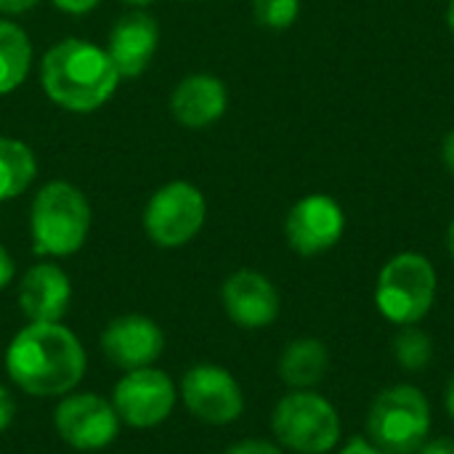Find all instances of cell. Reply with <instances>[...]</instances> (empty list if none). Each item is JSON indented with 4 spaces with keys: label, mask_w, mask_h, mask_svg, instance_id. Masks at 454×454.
Returning a JSON list of instances; mask_svg holds the SVG:
<instances>
[{
    "label": "cell",
    "mask_w": 454,
    "mask_h": 454,
    "mask_svg": "<svg viewBox=\"0 0 454 454\" xmlns=\"http://www.w3.org/2000/svg\"><path fill=\"white\" fill-rule=\"evenodd\" d=\"M181 399L207 426H229L245 410V394L237 378L218 364H194L181 380Z\"/></svg>",
    "instance_id": "30bf717a"
},
{
    "label": "cell",
    "mask_w": 454,
    "mask_h": 454,
    "mask_svg": "<svg viewBox=\"0 0 454 454\" xmlns=\"http://www.w3.org/2000/svg\"><path fill=\"white\" fill-rule=\"evenodd\" d=\"M85 351L61 322H29L5 351V372L19 391L37 399L72 394L85 375Z\"/></svg>",
    "instance_id": "6da1fadb"
},
{
    "label": "cell",
    "mask_w": 454,
    "mask_h": 454,
    "mask_svg": "<svg viewBox=\"0 0 454 454\" xmlns=\"http://www.w3.org/2000/svg\"><path fill=\"white\" fill-rule=\"evenodd\" d=\"M207 202L189 181L160 186L144 207V231L157 247H184L205 226Z\"/></svg>",
    "instance_id": "52a82bcc"
},
{
    "label": "cell",
    "mask_w": 454,
    "mask_h": 454,
    "mask_svg": "<svg viewBox=\"0 0 454 454\" xmlns=\"http://www.w3.org/2000/svg\"><path fill=\"white\" fill-rule=\"evenodd\" d=\"M176 386L170 375L157 367H141L125 372L112 394V407L120 423L130 428H154L165 423L176 407Z\"/></svg>",
    "instance_id": "ba28073f"
},
{
    "label": "cell",
    "mask_w": 454,
    "mask_h": 454,
    "mask_svg": "<svg viewBox=\"0 0 454 454\" xmlns=\"http://www.w3.org/2000/svg\"><path fill=\"white\" fill-rule=\"evenodd\" d=\"M436 287V269L426 255L399 253L380 269L375 285V306L391 325H418L434 309Z\"/></svg>",
    "instance_id": "5b68a950"
},
{
    "label": "cell",
    "mask_w": 454,
    "mask_h": 454,
    "mask_svg": "<svg viewBox=\"0 0 454 454\" xmlns=\"http://www.w3.org/2000/svg\"><path fill=\"white\" fill-rule=\"evenodd\" d=\"M343 231H346L343 207L327 194H309L298 200L285 221L287 245L303 258H314L333 250L340 242Z\"/></svg>",
    "instance_id": "8fae6325"
},
{
    "label": "cell",
    "mask_w": 454,
    "mask_h": 454,
    "mask_svg": "<svg viewBox=\"0 0 454 454\" xmlns=\"http://www.w3.org/2000/svg\"><path fill=\"white\" fill-rule=\"evenodd\" d=\"M37 176V160L29 144L0 136V202L21 197Z\"/></svg>",
    "instance_id": "d6986e66"
},
{
    "label": "cell",
    "mask_w": 454,
    "mask_h": 454,
    "mask_svg": "<svg viewBox=\"0 0 454 454\" xmlns=\"http://www.w3.org/2000/svg\"><path fill=\"white\" fill-rule=\"evenodd\" d=\"M394 356L407 372H423L434 362V340L418 325H407L394 338Z\"/></svg>",
    "instance_id": "ffe728a7"
},
{
    "label": "cell",
    "mask_w": 454,
    "mask_h": 454,
    "mask_svg": "<svg viewBox=\"0 0 454 454\" xmlns=\"http://www.w3.org/2000/svg\"><path fill=\"white\" fill-rule=\"evenodd\" d=\"M16 415V402L11 396V391L5 386H0V431H5L13 423Z\"/></svg>",
    "instance_id": "cb8c5ba5"
},
{
    "label": "cell",
    "mask_w": 454,
    "mask_h": 454,
    "mask_svg": "<svg viewBox=\"0 0 454 454\" xmlns=\"http://www.w3.org/2000/svg\"><path fill=\"white\" fill-rule=\"evenodd\" d=\"M431 404L415 386L380 391L367 412V439L386 454H418L431 436Z\"/></svg>",
    "instance_id": "277c9868"
},
{
    "label": "cell",
    "mask_w": 454,
    "mask_h": 454,
    "mask_svg": "<svg viewBox=\"0 0 454 454\" xmlns=\"http://www.w3.org/2000/svg\"><path fill=\"white\" fill-rule=\"evenodd\" d=\"M120 72L106 48L85 37H64L53 43L40 64L45 96L74 114L101 109L120 85Z\"/></svg>",
    "instance_id": "7a4b0ae2"
},
{
    "label": "cell",
    "mask_w": 454,
    "mask_h": 454,
    "mask_svg": "<svg viewBox=\"0 0 454 454\" xmlns=\"http://www.w3.org/2000/svg\"><path fill=\"white\" fill-rule=\"evenodd\" d=\"M53 8H59L61 13H69V16H82V13H90L93 8L101 5V0H51Z\"/></svg>",
    "instance_id": "603a6c76"
},
{
    "label": "cell",
    "mask_w": 454,
    "mask_h": 454,
    "mask_svg": "<svg viewBox=\"0 0 454 454\" xmlns=\"http://www.w3.org/2000/svg\"><path fill=\"white\" fill-rule=\"evenodd\" d=\"M338 454H386V452H380V450H378L367 436H354V439H351V442H348V444H346V447H343Z\"/></svg>",
    "instance_id": "d4e9b609"
},
{
    "label": "cell",
    "mask_w": 454,
    "mask_h": 454,
    "mask_svg": "<svg viewBox=\"0 0 454 454\" xmlns=\"http://www.w3.org/2000/svg\"><path fill=\"white\" fill-rule=\"evenodd\" d=\"M330 370V351L317 338H298L285 346L279 356V378L293 391H309L325 380Z\"/></svg>",
    "instance_id": "e0dca14e"
},
{
    "label": "cell",
    "mask_w": 454,
    "mask_h": 454,
    "mask_svg": "<svg viewBox=\"0 0 454 454\" xmlns=\"http://www.w3.org/2000/svg\"><path fill=\"white\" fill-rule=\"evenodd\" d=\"M122 5H128V8H136V11H144L146 5H152L154 0H120Z\"/></svg>",
    "instance_id": "4dcf8cb0"
},
{
    "label": "cell",
    "mask_w": 454,
    "mask_h": 454,
    "mask_svg": "<svg viewBox=\"0 0 454 454\" xmlns=\"http://www.w3.org/2000/svg\"><path fill=\"white\" fill-rule=\"evenodd\" d=\"M418 454H454V439L450 436H436V439H428L420 452Z\"/></svg>",
    "instance_id": "484cf974"
},
{
    "label": "cell",
    "mask_w": 454,
    "mask_h": 454,
    "mask_svg": "<svg viewBox=\"0 0 454 454\" xmlns=\"http://www.w3.org/2000/svg\"><path fill=\"white\" fill-rule=\"evenodd\" d=\"M53 426L61 442L80 452L104 450L120 434V418L112 402L88 391L64 396L56 407Z\"/></svg>",
    "instance_id": "9c48e42d"
},
{
    "label": "cell",
    "mask_w": 454,
    "mask_h": 454,
    "mask_svg": "<svg viewBox=\"0 0 454 454\" xmlns=\"http://www.w3.org/2000/svg\"><path fill=\"white\" fill-rule=\"evenodd\" d=\"M442 160L447 165V170L454 176V130H450L444 136V144H442Z\"/></svg>",
    "instance_id": "f1b7e54d"
},
{
    "label": "cell",
    "mask_w": 454,
    "mask_h": 454,
    "mask_svg": "<svg viewBox=\"0 0 454 454\" xmlns=\"http://www.w3.org/2000/svg\"><path fill=\"white\" fill-rule=\"evenodd\" d=\"M32 43L29 35L8 19H0V96L13 93L29 74Z\"/></svg>",
    "instance_id": "ac0fdd59"
},
{
    "label": "cell",
    "mask_w": 454,
    "mask_h": 454,
    "mask_svg": "<svg viewBox=\"0 0 454 454\" xmlns=\"http://www.w3.org/2000/svg\"><path fill=\"white\" fill-rule=\"evenodd\" d=\"M223 454H282V450L266 439H245V442L231 444Z\"/></svg>",
    "instance_id": "7402d4cb"
},
{
    "label": "cell",
    "mask_w": 454,
    "mask_h": 454,
    "mask_svg": "<svg viewBox=\"0 0 454 454\" xmlns=\"http://www.w3.org/2000/svg\"><path fill=\"white\" fill-rule=\"evenodd\" d=\"M40 0H0V13L3 16H16V13H27L37 5Z\"/></svg>",
    "instance_id": "83f0119b"
},
{
    "label": "cell",
    "mask_w": 454,
    "mask_h": 454,
    "mask_svg": "<svg viewBox=\"0 0 454 454\" xmlns=\"http://www.w3.org/2000/svg\"><path fill=\"white\" fill-rule=\"evenodd\" d=\"M444 407H447L450 418L454 420V375L450 378V383H447V391H444Z\"/></svg>",
    "instance_id": "f546056e"
},
{
    "label": "cell",
    "mask_w": 454,
    "mask_h": 454,
    "mask_svg": "<svg viewBox=\"0 0 454 454\" xmlns=\"http://www.w3.org/2000/svg\"><path fill=\"white\" fill-rule=\"evenodd\" d=\"M271 431L295 454H327L340 442V415L330 399L309 391L285 394L271 412Z\"/></svg>",
    "instance_id": "8992f818"
},
{
    "label": "cell",
    "mask_w": 454,
    "mask_h": 454,
    "mask_svg": "<svg viewBox=\"0 0 454 454\" xmlns=\"http://www.w3.org/2000/svg\"><path fill=\"white\" fill-rule=\"evenodd\" d=\"M301 13V0H253V16L266 29H287Z\"/></svg>",
    "instance_id": "44dd1931"
},
{
    "label": "cell",
    "mask_w": 454,
    "mask_h": 454,
    "mask_svg": "<svg viewBox=\"0 0 454 454\" xmlns=\"http://www.w3.org/2000/svg\"><path fill=\"white\" fill-rule=\"evenodd\" d=\"M13 274H16L13 258H11V253L0 245V290H5V287L13 282Z\"/></svg>",
    "instance_id": "4316f807"
},
{
    "label": "cell",
    "mask_w": 454,
    "mask_h": 454,
    "mask_svg": "<svg viewBox=\"0 0 454 454\" xmlns=\"http://www.w3.org/2000/svg\"><path fill=\"white\" fill-rule=\"evenodd\" d=\"M90 231V202L69 181H48L29 207V234L35 255L69 258Z\"/></svg>",
    "instance_id": "3957f363"
},
{
    "label": "cell",
    "mask_w": 454,
    "mask_h": 454,
    "mask_svg": "<svg viewBox=\"0 0 454 454\" xmlns=\"http://www.w3.org/2000/svg\"><path fill=\"white\" fill-rule=\"evenodd\" d=\"M447 250H450V255L454 258V218L452 223H450V229H447Z\"/></svg>",
    "instance_id": "1f68e13d"
},
{
    "label": "cell",
    "mask_w": 454,
    "mask_h": 454,
    "mask_svg": "<svg viewBox=\"0 0 454 454\" xmlns=\"http://www.w3.org/2000/svg\"><path fill=\"white\" fill-rule=\"evenodd\" d=\"M447 24H450V29H452L454 35V0H450V8H447Z\"/></svg>",
    "instance_id": "d6a6232c"
},
{
    "label": "cell",
    "mask_w": 454,
    "mask_h": 454,
    "mask_svg": "<svg viewBox=\"0 0 454 454\" xmlns=\"http://www.w3.org/2000/svg\"><path fill=\"white\" fill-rule=\"evenodd\" d=\"M226 317L245 330L269 327L279 317V293L274 282L253 269L234 271L221 290Z\"/></svg>",
    "instance_id": "4fadbf2b"
},
{
    "label": "cell",
    "mask_w": 454,
    "mask_h": 454,
    "mask_svg": "<svg viewBox=\"0 0 454 454\" xmlns=\"http://www.w3.org/2000/svg\"><path fill=\"white\" fill-rule=\"evenodd\" d=\"M157 45H160L157 19L149 16L146 11L130 8L114 21L109 32L106 53L114 61L120 77H141L149 69Z\"/></svg>",
    "instance_id": "5bb4252c"
},
{
    "label": "cell",
    "mask_w": 454,
    "mask_h": 454,
    "mask_svg": "<svg viewBox=\"0 0 454 454\" xmlns=\"http://www.w3.org/2000/svg\"><path fill=\"white\" fill-rule=\"evenodd\" d=\"M72 303V282L56 263L27 269L19 285V309L29 322H61Z\"/></svg>",
    "instance_id": "9a60e30c"
},
{
    "label": "cell",
    "mask_w": 454,
    "mask_h": 454,
    "mask_svg": "<svg viewBox=\"0 0 454 454\" xmlns=\"http://www.w3.org/2000/svg\"><path fill=\"white\" fill-rule=\"evenodd\" d=\"M229 106V90L215 74H186L170 93V112L176 122L192 130H202L223 117Z\"/></svg>",
    "instance_id": "2e32d148"
},
{
    "label": "cell",
    "mask_w": 454,
    "mask_h": 454,
    "mask_svg": "<svg viewBox=\"0 0 454 454\" xmlns=\"http://www.w3.org/2000/svg\"><path fill=\"white\" fill-rule=\"evenodd\" d=\"M162 348H165V335L160 325L144 314L117 317L101 333L104 356L125 372L152 367L160 359Z\"/></svg>",
    "instance_id": "7c38bea8"
}]
</instances>
